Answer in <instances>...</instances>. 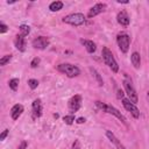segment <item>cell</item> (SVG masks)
I'll return each mask as SVG.
<instances>
[{
    "label": "cell",
    "instance_id": "f546056e",
    "mask_svg": "<svg viewBox=\"0 0 149 149\" xmlns=\"http://www.w3.org/2000/svg\"><path fill=\"white\" fill-rule=\"evenodd\" d=\"M85 121H86V120H85V118H78V119L76 120V122H77V123H84Z\"/></svg>",
    "mask_w": 149,
    "mask_h": 149
},
{
    "label": "cell",
    "instance_id": "2e32d148",
    "mask_svg": "<svg viewBox=\"0 0 149 149\" xmlns=\"http://www.w3.org/2000/svg\"><path fill=\"white\" fill-rule=\"evenodd\" d=\"M80 43L85 47V49H86V51L88 52V54H93L95 50H97V45H95V43L93 42V41H91V40H80Z\"/></svg>",
    "mask_w": 149,
    "mask_h": 149
},
{
    "label": "cell",
    "instance_id": "cb8c5ba5",
    "mask_svg": "<svg viewBox=\"0 0 149 149\" xmlns=\"http://www.w3.org/2000/svg\"><path fill=\"white\" fill-rule=\"evenodd\" d=\"M28 85L31 90H35L37 86H38V80L37 79H29L28 80Z\"/></svg>",
    "mask_w": 149,
    "mask_h": 149
},
{
    "label": "cell",
    "instance_id": "52a82bcc",
    "mask_svg": "<svg viewBox=\"0 0 149 149\" xmlns=\"http://www.w3.org/2000/svg\"><path fill=\"white\" fill-rule=\"evenodd\" d=\"M122 105H123V107L133 115L134 119H139V118H140V111H139V108H137L136 105H135L134 102H132L129 99L123 98V99H122Z\"/></svg>",
    "mask_w": 149,
    "mask_h": 149
},
{
    "label": "cell",
    "instance_id": "7c38bea8",
    "mask_svg": "<svg viewBox=\"0 0 149 149\" xmlns=\"http://www.w3.org/2000/svg\"><path fill=\"white\" fill-rule=\"evenodd\" d=\"M106 136H107V137L109 139V141L115 146L116 149H126L125 146L119 141V139H118V137L114 135V133H112L111 130H106Z\"/></svg>",
    "mask_w": 149,
    "mask_h": 149
},
{
    "label": "cell",
    "instance_id": "1f68e13d",
    "mask_svg": "<svg viewBox=\"0 0 149 149\" xmlns=\"http://www.w3.org/2000/svg\"><path fill=\"white\" fill-rule=\"evenodd\" d=\"M119 3H129V1H121V0H118Z\"/></svg>",
    "mask_w": 149,
    "mask_h": 149
},
{
    "label": "cell",
    "instance_id": "484cf974",
    "mask_svg": "<svg viewBox=\"0 0 149 149\" xmlns=\"http://www.w3.org/2000/svg\"><path fill=\"white\" fill-rule=\"evenodd\" d=\"M7 30H8V27H7L3 22H1V23H0V33L3 34V33H6Z\"/></svg>",
    "mask_w": 149,
    "mask_h": 149
},
{
    "label": "cell",
    "instance_id": "5b68a950",
    "mask_svg": "<svg viewBox=\"0 0 149 149\" xmlns=\"http://www.w3.org/2000/svg\"><path fill=\"white\" fill-rule=\"evenodd\" d=\"M116 42H118V45H119V49L121 52L123 54H127L128 50H129V44H130V37L128 34L126 33H121L116 36Z\"/></svg>",
    "mask_w": 149,
    "mask_h": 149
},
{
    "label": "cell",
    "instance_id": "83f0119b",
    "mask_svg": "<svg viewBox=\"0 0 149 149\" xmlns=\"http://www.w3.org/2000/svg\"><path fill=\"white\" fill-rule=\"evenodd\" d=\"M116 97H118V99H123V91L118 88L116 90Z\"/></svg>",
    "mask_w": 149,
    "mask_h": 149
},
{
    "label": "cell",
    "instance_id": "e0dca14e",
    "mask_svg": "<svg viewBox=\"0 0 149 149\" xmlns=\"http://www.w3.org/2000/svg\"><path fill=\"white\" fill-rule=\"evenodd\" d=\"M130 62H132V64L134 65L135 69H139V68L141 66V56H140V54H139L137 51H134V52L132 54V56H130Z\"/></svg>",
    "mask_w": 149,
    "mask_h": 149
},
{
    "label": "cell",
    "instance_id": "4dcf8cb0",
    "mask_svg": "<svg viewBox=\"0 0 149 149\" xmlns=\"http://www.w3.org/2000/svg\"><path fill=\"white\" fill-rule=\"evenodd\" d=\"M73 149H79V143H78V141H76V142L73 143Z\"/></svg>",
    "mask_w": 149,
    "mask_h": 149
},
{
    "label": "cell",
    "instance_id": "ffe728a7",
    "mask_svg": "<svg viewBox=\"0 0 149 149\" xmlns=\"http://www.w3.org/2000/svg\"><path fill=\"white\" fill-rule=\"evenodd\" d=\"M19 29H20V35H22V36H27L30 33V27L27 24H21L19 27Z\"/></svg>",
    "mask_w": 149,
    "mask_h": 149
},
{
    "label": "cell",
    "instance_id": "7402d4cb",
    "mask_svg": "<svg viewBox=\"0 0 149 149\" xmlns=\"http://www.w3.org/2000/svg\"><path fill=\"white\" fill-rule=\"evenodd\" d=\"M10 59H12V55H10V54H9V55H5V56H2L1 59H0V65H1V66L6 65Z\"/></svg>",
    "mask_w": 149,
    "mask_h": 149
},
{
    "label": "cell",
    "instance_id": "f1b7e54d",
    "mask_svg": "<svg viewBox=\"0 0 149 149\" xmlns=\"http://www.w3.org/2000/svg\"><path fill=\"white\" fill-rule=\"evenodd\" d=\"M27 146H28V143H27V141H22L20 144H19V147H17V149H27Z\"/></svg>",
    "mask_w": 149,
    "mask_h": 149
},
{
    "label": "cell",
    "instance_id": "603a6c76",
    "mask_svg": "<svg viewBox=\"0 0 149 149\" xmlns=\"http://www.w3.org/2000/svg\"><path fill=\"white\" fill-rule=\"evenodd\" d=\"M63 120H64V122H65L66 125H72V123L74 122V116H73L72 114H70V115H65V116L63 118Z\"/></svg>",
    "mask_w": 149,
    "mask_h": 149
},
{
    "label": "cell",
    "instance_id": "3957f363",
    "mask_svg": "<svg viewBox=\"0 0 149 149\" xmlns=\"http://www.w3.org/2000/svg\"><path fill=\"white\" fill-rule=\"evenodd\" d=\"M57 70L61 71L62 73H65L69 78H73V77H77L80 74V70L78 66L73 65V64H70V63H62L57 66Z\"/></svg>",
    "mask_w": 149,
    "mask_h": 149
},
{
    "label": "cell",
    "instance_id": "ac0fdd59",
    "mask_svg": "<svg viewBox=\"0 0 149 149\" xmlns=\"http://www.w3.org/2000/svg\"><path fill=\"white\" fill-rule=\"evenodd\" d=\"M63 8V2L62 1H54L49 5V9L51 12H58Z\"/></svg>",
    "mask_w": 149,
    "mask_h": 149
},
{
    "label": "cell",
    "instance_id": "5bb4252c",
    "mask_svg": "<svg viewBox=\"0 0 149 149\" xmlns=\"http://www.w3.org/2000/svg\"><path fill=\"white\" fill-rule=\"evenodd\" d=\"M14 44H15V47H16V49H17L19 51L23 52V51L26 50V38H24V36H22V35L19 34V35L15 37Z\"/></svg>",
    "mask_w": 149,
    "mask_h": 149
},
{
    "label": "cell",
    "instance_id": "7a4b0ae2",
    "mask_svg": "<svg viewBox=\"0 0 149 149\" xmlns=\"http://www.w3.org/2000/svg\"><path fill=\"white\" fill-rule=\"evenodd\" d=\"M95 105H97V107H99L101 111H104V112H106V113H108V114H112V115H114L116 119H119L121 122L127 123L126 118H125V116L121 114V112H120L119 109H116L115 107H113V106H111V105H106V104H104V102H101V101H95Z\"/></svg>",
    "mask_w": 149,
    "mask_h": 149
},
{
    "label": "cell",
    "instance_id": "ba28073f",
    "mask_svg": "<svg viewBox=\"0 0 149 149\" xmlns=\"http://www.w3.org/2000/svg\"><path fill=\"white\" fill-rule=\"evenodd\" d=\"M107 8V5L106 3H102V2H99V3H95L94 6H92L90 9H88V13H87V17L92 19L97 15H99L100 13H104Z\"/></svg>",
    "mask_w": 149,
    "mask_h": 149
},
{
    "label": "cell",
    "instance_id": "6da1fadb",
    "mask_svg": "<svg viewBox=\"0 0 149 149\" xmlns=\"http://www.w3.org/2000/svg\"><path fill=\"white\" fill-rule=\"evenodd\" d=\"M101 56H102V59H104L105 64L112 70V72L116 73V72L119 71V65H118V63H116V61H115V58H114L112 51H111L107 47H104V48H102Z\"/></svg>",
    "mask_w": 149,
    "mask_h": 149
},
{
    "label": "cell",
    "instance_id": "9a60e30c",
    "mask_svg": "<svg viewBox=\"0 0 149 149\" xmlns=\"http://www.w3.org/2000/svg\"><path fill=\"white\" fill-rule=\"evenodd\" d=\"M42 102L41 99H35L33 101V113L35 118H40L42 115Z\"/></svg>",
    "mask_w": 149,
    "mask_h": 149
},
{
    "label": "cell",
    "instance_id": "8fae6325",
    "mask_svg": "<svg viewBox=\"0 0 149 149\" xmlns=\"http://www.w3.org/2000/svg\"><path fill=\"white\" fill-rule=\"evenodd\" d=\"M116 21H118V23L121 24V26H128L129 22H130V19H129L128 14L126 13V10H121V12H119L118 15H116Z\"/></svg>",
    "mask_w": 149,
    "mask_h": 149
},
{
    "label": "cell",
    "instance_id": "9c48e42d",
    "mask_svg": "<svg viewBox=\"0 0 149 149\" xmlns=\"http://www.w3.org/2000/svg\"><path fill=\"white\" fill-rule=\"evenodd\" d=\"M49 38L48 37H45V36H38V37H36V38H34L33 40V47L35 48V49H40V50H44L48 45H49Z\"/></svg>",
    "mask_w": 149,
    "mask_h": 149
},
{
    "label": "cell",
    "instance_id": "44dd1931",
    "mask_svg": "<svg viewBox=\"0 0 149 149\" xmlns=\"http://www.w3.org/2000/svg\"><path fill=\"white\" fill-rule=\"evenodd\" d=\"M90 70H91V72H92V74H93V76L95 77V79L98 80V85H99V86H102V85H104V81H102V78L100 77V74H99V72H98V71H97L95 69H92V68H91Z\"/></svg>",
    "mask_w": 149,
    "mask_h": 149
},
{
    "label": "cell",
    "instance_id": "8992f818",
    "mask_svg": "<svg viewBox=\"0 0 149 149\" xmlns=\"http://www.w3.org/2000/svg\"><path fill=\"white\" fill-rule=\"evenodd\" d=\"M123 87H125V91H126V93H127V95H128V99H129L132 102L136 104V102L139 101V97H137V93H136V91H135L133 84H132L129 80H123Z\"/></svg>",
    "mask_w": 149,
    "mask_h": 149
},
{
    "label": "cell",
    "instance_id": "d6986e66",
    "mask_svg": "<svg viewBox=\"0 0 149 149\" xmlns=\"http://www.w3.org/2000/svg\"><path fill=\"white\" fill-rule=\"evenodd\" d=\"M19 78H13V79H10L9 80V83H8V85H9V88L12 90V91H16L17 90V87H19Z\"/></svg>",
    "mask_w": 149,
    "mask_h": 149
},
{
    "label": "cell",
    "instance_id": "30bf717a",
    "mask_svg": "<svg viewBox=\"0 0 149 149\" xmlns=\"http://www.w3.org/2000/svg\"><path fill=\"white\" fill-rule=\"evenodd\" d=\"M80 107H81V97L79 94H76L69 100V108L71 112H77Z\"/></svg>",
    "mask_w": 149,
    "mask_h": 149
},
{
    "label": "cell",
    "instance_id": "d6a6232c",
    "mask_svg": "<svg viewBox=\"0 0 149 149\" xmlns=\"http://www.w3.org/2000/svg\"><path fill=\"white\" fill-rule=\"evenodd\" d=\"M148 99H149V92H148Z\"/></svg>",
    "mask_w": 149,
    "mask_h": 149
},
{
    "label": "cell",
    "instance_id": "d4e9b609",
    "mask_svg": "<svg viewBox=\"0 0 149 149\" xmlns=\"http://www.w3.org/2000/svg\"><path fill=\"white\" fill-rule=\"evenodd\" d=\"M38 64H40V58H38V57L33 58V61L30 62V66H31V68H37Z\"/></svg>",
    "mask_w": 149,
    "mask_h": 149
},
{
    "label": "cell",
    "instance_id": "4fadbf2b",
    "mask_svg": "<svg viewBox=\"0 0 149 149\" xmlns=\"http://www.w3.org/2000/svg\"><path fill=\"white\" fill-rule=\"evenodd\" d=\"M22 112H23V106H22L21 104L14 105V106L12 107V109H10V116H12V119H13V120H17V119L21 116Z\"/></svg>",
    "mask_w": 149,
    "mask_h": 149
},
{
    "label": "cell",
    "instance_id": "277c9868",
    "mask_svg": "<svg viewBox=\"0 0 149 149\" xmlns=\"http://www.w3.org/2000/svg\"><path fill=\"white\" fill-rule=\"evenodd\" d=\"M85 20H86L85 15L83 13H72V14H69V15L63 17L64 23H68V24H71V26H74V27L84 24Z\"/></svg>",
    "mask_w": 149,
    "mask_h": 149
},
{
    "label": "cell",
    "instance_id": "4316f807",
    "mask_svg": "<svg viewBox=\"0 0 149 149\" xmlns=\"http://www.w3.org/2000/svg\"><path fill=\"white\" fill-rule=\"evenodd\" d=\"M8 133H9V130H8V129H5V130L0 134V140H1V141H3V140L6 139V136L8 135Z\"/></svg>",
    "mask_w": 149,
    "mask_h": 149
}]
</instances>
